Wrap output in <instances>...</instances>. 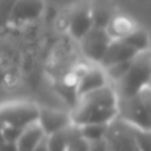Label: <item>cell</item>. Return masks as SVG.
<instances>
[{
	"label": "cell",
	"mask_w": 151,
	"mask_h": 151,
	"mask_svg": "<svg viewBox=\"0 0 151 151\" xmlns=\"http://www.w3.org/2000/svg\"><path fill=\"white\" fill-rule=\"evenodd\" d=\"M39 125L42 127L45 135L48 137L72 126L73 122H72L70 114H68V113L53 110L49 107H41L40 109Z\"/></svg>",
	"instance_id": "8"
},
{
	"label": "cell",
	"mask_w": 151,
	"mask_h": 151,
	"mask_svg": "<svg viewBox=\"0 0 151 151\" xmlns=\"http://www.w3.org/2000/svg\"><path fill=\"white\" fill-rule=\"evenodd\" d=\"M137 55H138V52L133 47H130L123 39H114L111 41V44H110L104 60H102L101 66L102 68H107V66L114 65V64L130 61Z\"/></svg>",
	"instance_id": "10"
},
{
	"label": "cell",
	"mask_w": 151,
	"mask_h": 151,
	"mask_svg": "<svg viewBox=\"0 0 151 151\" xmlns=\"http://www.w3.org/2000/svg\"><path fill=\"white\" fill-rule=\"evenodd\" d=\"M131 131H133V135L137 142L138 150L151 151V130H143V129L131 126Z\"/></svg>",
	"instance_id": "19"
},
{
	"label": "cell",
	"mask_w": 151,
	"mask_h": 151,
	"mask_svg": "<svg viewBox=\"0 0 151 151\" xmlns=\"http://www.w3.org/2000/svg\"><path fill=\"white\" fill-rule=\"evenodd\" d=\"M139 96H141L142 101H143L145 106H146L147 111H149V114H150V117H151V88L149 86V88L143 89V90L139 93Z\"/></svg>",
	"instance_id": "22"
},
{
	"label": "cell",
	"mask_w": 151,
	"mask_h": 151,
	"mask_svg": "<svg viewBox=\"0 0 151 151\" xmlns=\"http://www.w3.org/2000/svg\"><path fill=\"white\" fill-rule=\"evenodd\" d=\"M135 29V27L131 24V21L125 16H115L110 25L107 27V32L113 39H125L127 35Z\"/></svg>",
	"instance_id": "15"
},
{
	"label": "cell",
	"mask_w": 151,
	"mask_h": 151,
	"mask_svg": "<svg viewBox=\"0 0 151 151\" xmlns=\"http://www.w3.org/2000/svg\"><path fill=\"white\" fill-rule=\"evenodd\" d=\"M91 16L96 28L107 29L113 19L117 16V8L110 0H91Z\"/></svg>",
	"instance_id": "12"
},
{
	"label": "cell",
	"mask_w": 151,
	"mask_h": 151,
	"mask_svg": "<svg viewBox=\"0 0 151 151\" xmlns=\"http://www.w3.org/2000/svg\"><path fill=\"white\" fill-rule=\"evenodd\" d=\"M113 40L114 39L109 35L107 29L94 27L82 40H80L81 49L89 60L101 64Z\"/></svg>",
	"instance_id": "5"
},
{
	"label": "cell",
	"mask_w": 151,
	"mask_h": 151,
	"mask_svg": "<svg viewBox=\"0 0 151 151\" xmlns=\"http://www.w3.org/2000/svg\"><path fill=\"white\" fill-rule=\"evenodd\" d=\"M69 33L77 40H82L94 28L90 1L82 0L72 7L68 17Z\"/></svg>",
	"instance_id": "6"
},
{
	"label": "cell",
	"mask_w": 151,
	"mask_h": 151,
	"mask_svg": "<svg viewBox=\"0 0 151 151\" xmlns=\"http://www.w3.org/2000/svg\"><path fill=\"white\" fill-rule=\"evenodd\" d=\"M24 130L13 126H7V125H1V139L4 141H9V142H17L19 138L21 137Z\"/></svg>",
	"instance_id": "21"
},
{
	"label": "cell",
	"mask_w": 151,
	"mask_h": 151,
	"mask_svg": "<svg viewBox=\"0 0 151 151\" xmlns=\"http://www.w3.org/2000/svg\"><path fill=\"white\" fill-rule=\"evenodd\" d=\"M107 85V76L104 68H89L81 73L77 83V96L82 97L85 94L101 89Z\"/></svg>",
	"instance_id": "9"
},
{
	"label": "cell",
	"mask_w": 151,
	"mask_h": 151,
	"mask_svg": "<svg viewBox=\"0 0 151 151\" xmlns=\"http://www.w3.org/2000/svg\"><path fill=\"white\" fill-rule=\"evenodd\" d=\"M44 11L42 0H17L9 13V20L23 23L37 19Z\"/></svg>",
	"instance_id": "11"
},
{
	"label": "cell",
	"mask_w": 151,
	"mask_h": 151,
	"mask_svg": "<svg viewBox=\"0 0 151 151\" xmlns=\"http://www.w3.org/2000/svg\"><path fill=\"white\" fill-rule=\"evenodd\" d=\"M0 151H19L17 142H9L1 139V150Z\"/></svg>",
	"instance_id": "23"
},
{
	"label": "cell",
	"mask_w": 151,
	"mask_h": 151,
	"mask_svg": "<svg viewBox=\"0 0 151 151\" xmlns=\"http://www.w3.org/2000/svg\"><path fill=\"white\" fill-rule=\"evenodd\" d=\"M126 42H127L130 47H133L137 52H146L149 49V45H150V39H149V35L143 31V29H139L135 28L130 35L125 37Z\"/></svg>",
	"instance_id": "17"
},
{
	"label": "cell",
	"mask_w": 151,
	"mask_h": 151,
	"mask_svg": "<svg viewBox=\"0 0 151 151\" xmlns=\"http://www.w3.org/2000/svg\"><path fill=\"white\" fill-rule=\"evenodd\" d=\"M118 118L131 126L151 130V117L141 96L118 97Z\"/></svg>",
	"instance_id": "4"
},
{
	"label": "cell",
	"mask_w": 151,
	"mask_h": 151,
	"mask_svg": "<svg viewBox=\"0 0 151 151\" xmlns=\"http://www.w3.org/2000/svg\"><path fill=\"white\" fill-rule=\"evenodd\" d=\"M40 109L36 104L28 101H12L1 106V125L25 130L39 122Z\"/></svg>",
	"instance_id": "3"
},
{
	"label": "cell",
	"mask_w": 151,
	"mask_h": 151,
	"mask_svg": "<svg viewBox=\"0 0 151 151\" xmlns=\"http://www.w3.org/2000/svg\"><path fill=\"white\" fill-rule=\"evenodd\" d=\"M150 88H151V81H150Z\"/></svg>",
	"instance_id": "26"
},
{
	"label": "cell",
	"mask_w": 151,
	"mask_h": 151,
	"mask_svg": "<svg viewBox=\"0 0 151 151\" xmlns=\"http://www.w3.org/2000/svg\"><path fill=\"white\" fill-rule=\"evenodd\" d=\"M151 81V50L139 52L131 61L125 77L115 82L118 97L138 96L143 89L149 88Z\"/></svg>",
	"instance_id": "2"
},
{
	"label": "cell",
	"mask_w": 151,
	"mask_h": 151,
	"mask_svg": "<svg viewBox=\"0 0 151 151\" xmlns=\"http://www.w3.org/2000/svg\"><path fill=\"white\" fill-rule=\"evenodd\" d=\"M45 137L47 135H45L42 127L39 125V122L29 126L23 131L21 137L17 141L19 151H35L37 146L45 139Z\"/></svg>",
	"instance_id": "13"
},
{
	"label": "cell",
	"mask_w": 151,
	"mask_h": 151,
	"mask_svg": "<svg viewBox=\"0 0 151 151\" xmlns=\"http://www.w3.org/2000/svg\"><path fill=\"white\" fill-rule=\"evenodd\" d=\"M35 151H49V149H48V143H47V137H45V139L41 142V143L37 146V149Z\"/></svg>",
	"instance_id": "25"
},
{
	"label": "cell",
	"mask_w": 151,
	"mask_h": 151,
	"mask_svg": "<svg viewBox=\"0 0 151 151\" xmlns=\"http://www.w3.org/2000/svg\"><path fill=\"white\" fill-rule=\"evenodd\" d=\"M131 61L133 60L125 61V63H119V64H114V65H110V66H107V68H104L107 78L113 80L114 83L118 82L121 78H123L125 74L127 73L129 68H130V65H131Z\"/></svg>",
	"instance_id": "20"
},
{
	"label": "cell",
	"mask_w": 151,
	"mask_h": 151,
	"mask_svg": "<svg viewBox=\"0 0 151 151\" xmlns=\"http://www.w3.org/2000/svg\"><path fill=\"white\" fill-rule=\"evenodd\" d=\"M70 117L73 125L80 127L91 123H111L118 118V94L115 89L106 85L78 97Z\"/></svg>",
	"instance_id": "1"
},
{
	"label": "cell",
	"mask_w": 151,
	"mask_h": 151,
	"mask_svg": "<svg viewBox=\"0 0 151 151\" xmlns=\"http://www.w3.org/2000/svg\"><path fill=\"white\" fill-rule=\"evenodd\" d=\"M90 151H110V149L106 143V139H104V141L97 142V143H91Z\"/></svg>",
	"instance_id": "24"
},
{
	"label": "cell",
	"mask_w": 151,
	"mask_h": 151,
	"mask_svg": "<svg viewBox=\"0 0 151 151\" xmlns=\"http://www.w3.org/2000/svg\"><path fill=\"white\" fill-rule=\"evenodd\" d=\"M110 123H91V125L78 126L81 131V135L90 143H97L106 138L107 130Z\"/></svg>",
	"instance_id": "16"
},
{
	"label": "cell",
	"mask_w": 151,
	"mask_h": 151,
	"mask_svg": "<svg viewBox=\"0 0 151 151\" xmlns=\"http://www.w3.org/2000/svg\"><path fill=\"white\" fill-rule=\"evenodd\" d=\"M138 151H139V150H138Z\"/></svg>",
	"instance_id": "27"
},
{
	"label": "cell",
	"mask_w": 151,
	"mask_h": 151,
	"mask_svg": "<svg viewBox=\"0 0 151 151\" xmlns=\"http://www.w3.org/2000/svg\"><path fill=\"white\" fill-rule=\"evenodd\" d=\"M73 131V125L64 129L61 131L52 134L47 137V143L49 151H68L69 143H70V137Z\"/></svg>",
	"instance_id": "14"
},
{
	"label": "cell",
	"mask_w": 151,
	"mask_h": 151,
	"mask_svg": "<svg viewBox=\"0 0 151 151\" xmlns=\"http://www.w3.org/2000/svg\"><path fill=\"white\" fill-rule=\"evenodd\" d=\"M105 139L110 151H138L131 126L119 118L114 119L109 125Z\"/></svg>",
	"instance_id": "7"
},
{
	"label": "cell",
	"mask_w": 151,
	"mask_h": 151,
	"mask_svg": "<svg viewBox=\"0 0 151 151\" xmlns=\"http://www.w3.org/2000/svg\"><path fill=\"white\" fill-rule=\"evenodd\" d=\"M90 149H91V143L81 135L80 127L73 125V131H72L70 143H69L68 151H90Z\"/></svg>",
	"instance_id": "18"
}]
</instances>
